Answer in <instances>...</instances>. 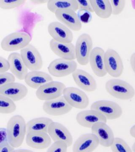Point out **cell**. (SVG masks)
Returning a JSON list of instances; mask_svg holds the SVG:
<instances>
[{"instance_id": "6da1fadb", "label": "cell", "mask_w": 135, "mask_h": 152, "mask_svg": "<svg viewBox=\"0 0 135 152\" xmlns=\"http://www.w3.org/2000/svg\"><path fill=\"white\" fill-rule=\"evenodd\" d=\"M6 129L9 144L14 148L21 146L27 134L26 123L24 118L20 115L13 116L8 121Z\"/></svg>"}, {"instance_id": "7a4b0ae2", "label": "cell", "mask_w": 135, "mask_h": 152, "mask_svg": "<svg viewBox=\"0 0 135 152\" xmlns=\"http://www.w3.org/2000/svg\"><path fill=\"white\" fill-rule=\"evenodd\" d=\"M107 92L116 99L122 100H128L134 97L135 90L128 82L119 79L109 80L105 84Z\"/></svg>"}, {"instance_id": "3957f363", "label": "cell", "mask_w": 135, "mask_h": 152, "mask_svg": "<svg viewBox=\"0 0 135 152\" xmlns=\"http://www.w3.org/2000/svg\"><path fill=\"white\" fill-rule=\"evenodd\" d=\"M31 36L24 32L11 33L5 37L1 42V47L6 52H15L21 50L29 45Z\"/></svg>"}, {"instance_id": "277c9868", "label": "cell", "mask_w": 135, "mask_h": 152, "mask_svg": "<svg viewBox=\"0 0 135 152\" xmlns=\"http://www.w3.org/2000/svg\"><path fill=\"white\" fill-rule=\"evenodd\" d=\"M93 48V39L90 34L84 33L79 36L75 46V59L79 64L84 66L89 64Z\"/></svg>"}, {"instance_id": "5b68a950", "label": "cell", "mask_w": 135, "mask_h": 152, "mask_svg": "<svg viewBox=\"0 0 135 152\" xmlns=\"http://www.w3.org/2000/svg\"><path fill=\"white\" fill-rule=\"evenodd\" d=\"M75 60L56 59L50 63L47 68L49 73L56 77L61 78L72 75L77 69Z\"/></svg>"}, {"instance_id": "8992f818", "label": "cell", "mask_w": 135, "mask_h": 152, "mask_svg": "<svg viewBox=\"0 0 135 152\" xmlns=\"http://www.w3.org/2000/svg\"><path fill=\"white\" fill-rule=\"evenodd\" d=\"M105 66L107 73L114 78H118L124 69L123 63L118 53L112 49H108L105 53Z\"/></svg>"}, {"instance_id": "52a82bcc", "label": "cell", "mask_w": 135, "mask_h": 152, "mask_svg": "<svg viewBox=\"0 0 135 152\" xmlns=\"http://www.w3.org/2000/svg\"><path fill=\"white\" fill-rule=\"evenodd\" d=\"M20 54L29 70L39 71L43 67V61L40 53L31 44H30L21 50Z\"/></svg>"}, {"instance_id": "ba28073f", "label": "cell", "mask_w": 135, "mask_h": 152, "mask_svg": "<svg viewBox=\"0 0 135 152\" xmlns=\"http://www.w3.org/2000/svg\"><path fill=\"white\" fill-rule=\"evenodd\" d=\"M90 109L99 112L107 120L117 119L123 114V110L120 105L112 101L99 100L92 104Z\"/></svg>"}, {"instance_id": "9c48e42d", "label": "cell", "mask_w": 135, "mask_h": 152, "mask_svg": "<svg viewBox=\"0 0 135 152\" xmlns=\"http://www.w3.org/2000/svg\"><path fill=\"white\" fill-rule=\"evenodd\" d=\"M63 96L72 108L82 110L86 108L89 105L88 95L83 91L75 87H66Z\"/></svg>"}, {"instance_id": "30bf717a", "label": "cell", "mask_w": 135, "mask_h": 152, "mask_svg": "<svg viewBox=\"0 0 135 152\" xmlns=\"http://www.w3.org/2000/svg\"><path fill=\"white\" fill-rule=\"evenodd\" d=\"M66 86L61 82H49L36 90V96L41 101L52 100L63 96Z\"/></svg>"}, {"instance_id": "8fae6325", "label": "cell", "mask_w": 135, "mask_h": 152, "mask_svg": "<svg viewBox=\"0 0 135 152\" xmlns=\"http://www.w3.org/2000/svg\"><path fill=\"white\" fill-rule=\"evenodd\" d=\"M45 113L53 116H60L70 112L73 108L63 96L52 100L45 101L43 105Z\"/></svg>"}, {"instance_id": "7c38bea8", "label": "cell", "mask_w": 135, "mask_h": 152, "mask_svg": "<svg viewBox=\"0 0 135 152\" xmlns=\"http://www.w3.org/2000/svg\"><path fill=\"white\" fill-rule=\"evenodd\" d=\"M47 31L52 39L63 43H72L74 39L72 31L59 21L52 22L47 27Z\"/></svg>"}, {"instance_id": "4fadbf2b", "label": "cell", "mask_w": 135, "mask_h": 152, "mask_svg": "<svg viewBox=\"0 0 135 152\" xmlns=\"http://www.w3.org/2000/svg\"><path fill=\"white\" fill-rule=\"evenodd\" d=\"M105 52L101 47H96L93 48L90 55V66L93 73L99 77H103L107 74L104 63Z\"/></svg>"}, {"instance_id": "5bb4252c", "label": "cell", "mask_w": 135, "mask_h": 152, "mask_svg": "<svg viewBox=\"0 0 135 152\" xmlns=\"http://www.w3.org/2000/svg\"><path fill=\"white\" fill-rule=\"evenodd\" d=\"M48 134L54 142H63L66 144L68 147L72 145V134L67 128L61 123L53 122L49 127Z\"/></svg>"}, {"instance_id": "9a60e30c", "label": "cell", "mask_w": 135, "mask_h": 152, "mask_svg": "<svg viewBox=\"0 0 135 152\" xmlns=\"http://www.w3.org/2000/svg\"><path fill=\"white\" fill-rule=\"evenodd\" d=\"M76 84L87 92H93L97 88V83L94 78L86 71L77 69L72 74Z\"/></svg>"}, {"instance_id": "2e32d148", "label": "cell", "mask_w": 135, "mask_h": 152, "mask_svg": "<svg viewBox=\"0 0 135 152\" xmlns=\"http://www.w3.org/2000/svg\"><path fill=\"white\" fill-rule=\"evenodd\" d=\"M54 14L59 22L71 31H79L82 29V23L75 11L72 10H60Z\"/></svg>"}, {"instance_id": "e0dca14e", "label": "cell", "mask_w": 135, "mask_h": 152, "mask_svg": "<svg viewBox=\"0 0 135 152\" xmlns=\"http://www.w3.org/2000/svg\"><path fill=\"white\" fill-rule=\"evenodd\" d=\"M91 129L92 133L96 136L99 140L100 145L106 148L111 147L115 137L113 131L107 123H98Z\"/></svg>"}, {"instance_id": "ac0fdd59", "label": "cell", "mask_w": 135, "mask_h": 152, "mask_svg": "<svg viewBox=\"0 0 135 152\" xmlns=\"http://www.w3.org/2000/svg\"><path fill=\"white\" fill-rule=\"evenodd\" d=\"M77 123L81 126L91 129L98 123L107 122V119L101 114L95 110L82 111L77 114L76 117Z\"/></svg>"}, {"instance_id": "d6986e66", "label": "cell", "mask_w": 135, "mask_h": 152, "mask_svg": "<svg viewBox=\"0 0 135 152\" xmlns=\"http://www.w3.org/2000/svg\"><path fill=\"white\" fill-rule=\"evenodd\" d=\"M28 90L26 86L20 83H9L0 88V94L6 96L14 101L21 100L28 95Z\"/></svg>"}, {"instance_id": "ffe728a7", "label": "cell", "mask_w": 135, "mask_h": 152, "mask_svg": "<svg viewBox=\"0 0 135 152\" xmlns=\"http://www.w3.org/2000/svg\"><path fill=\"white\" fill-rule=\"evenodd\" d=\"M99 145L96 136L93 133L84 134L76 140L73 152H93Z\"/></svg>"}, {"instance_id": "44dd1931", "label": "cell", "mask_w": 135, "mask_h": 152, "mask_svg": "<svg viewBox=\"0 0 135 152\" xmlns=\"http://www.w3.org/2000/svg\"><path fill=\"white\" fill-rule=\"evenodd\" d=\"M9 64V70L15 77L20 80H24L28 70L22 60L20 54L14 52L9 55L7 59Z\"/></svg>"}, {"instance_id": "7402d4cb", "label": "cell", "mask_w": 135, "mask_h": 152, "mask_svg": "<svg viewBox=\"0 0 135 152\" xmlns=\"http://www.w3.org/2000/svg\"><path fill=\"white\" fill-rule=\"evenodd\" d=\"M26 141L28 146L37 150L47 148L52 143L51 139L47 133H27Z\"/></svg>"}, {"instance_id": "603a6c76", "label": "cell", "mask_w": 135, "mask_h": 152, "mask_svg": "<svg viewBox=\"0 0 135 152\" xmlns=\"http://www.w3.org/2000/svg\"><path fill=\"white\" fill-rule=\"evenodd\" d=\"M50 48L52 52L61 58L75 60V46L72 43H63L52 39L50 42Z\"/></svg>"}, {"instance_id": "cb8c5ba5", "label": "cell", "mask_w": 135, "mask_h": 152, "mask_svg": "<svg viewBox=\"0 0 135 152\" xmlns=\"http://www.w3.org/2000/svg\"><path fill=\"white\" fill-rule=\"evenodd\" d=\"M26 84L34 89H38L40 87L53 81L51 76L40 71H30L25 78Z\"/></svg>"}, {"instance_id": "d4e9b609", "label": "cell", "mask_w": 135, "mask_h": 152, "mask_svg": "<svg viewBox=\"0 0 135 152\" xmlns=\"http://www.w3.org/2000/svg\"><path fill=\"white\" fill-rule=\"evenodd\" d=\"M50 118L46 117L35 118L26 124L27 133H47L49 127L53 122Z\"/></svg>"}, {"instance_id": "484cf974", "label": "cell", "mask_w": 135, "mask_h": 152, "mask_svg": "<svg viewBox=\"0 0 135 152\" xmlns=\"http://www.w3.org/2000/svg\"><path fill=\"white\" fill-rule=\"evenodd\" d=\"M94 12L102 19H107L112 15L109 0H90Z\"/></svg>"}, {"instance_id": "4316f807", "label": "cell", "mask_w": 135, "mask_h": 152, "mask_svg": "<svg viewBox=\"0 0 135 152\" xmlns=\"http://www.w3.org/2000/svg\"><path fill=\"white\" fill-rule=\"evenodd\" d=\"M47 4L48 10L53 14L60 10H78L77 0H49Z\"/></svg>"}, {"instance_id": "83f0119b", "label": "cell", "mask_w": 135, "mask_h": 152, "mask_svg": "<svg viewBox=\"0 0 135 152\" xmlns=\"http://www.w3.org/2000/svg\"><path fill=\"white\" fill-rule=\"evenodd\" d=\"M17 106L15 102L9 98L0 94V113L9 114L16 110Z\"/></svg>"}, {"instance_id": "f1b7e54d", "label": "cell", "mask_w": 135, "mask_h": 152, "mask_svg": "<svg viewBox=\"0 0 135 152\" xmlns=\"http://www.w3.org/2000/svg\"><path fill=\"white\" fill-rule=\"evenodd\" d=\"M110 148L112 152H133L126 142L121 138L115 137Z\"/></svg>"}, {"instance_id": "f546056e", "label": "cell", "mask_w": 135, "mask_h": 152, "mask_svg": "<svg viewBox=\"0 0 135 152\" xmlns=\"http://www.w3.org/2000/svg\"><path fill=\"white\" fill-rule=\"evenodd\" d=\"M25 0H0V8L12 10L20 7L26 3Z\"/></svg>"}, {"instance_id": "4dcf8cb0", "label": "cell", "mask_w": 135, "mask_h": 152, "mask_svg": "<svg viewBox=\"0 0 135 152\" xmlns=\"http://www.w3.org/2000/svg\"><path fill=\"white\" fill-rule=\"evenodd\" d=\"M112 9V15H118L124 10L126 5V0H110Z\"/></svg>"}, {"instance_id": "1f68e13d", "label": "cell", "mask_w": 135, "mask_h": 152, "mask_svg": "<svg viewBox=\"0 0 135 152\" xmlns=\"http://www.w3.org/2000/svg\"><path fill=\"white\" fill-rule=\"evenodd\" d=\"M68 148L67 145L63 142H54L46 152H67Z\"/></svg>"}, {"instance_id": "d6a6232c", "label": "cell", "mask_w": 135, "mask_h": 152, "mask_svg": "<svg viewBox=\"0 0 135 152\" xmlns=\"http://www.w3.org/2000/svg\"><path fill=\"white\" fill-rule=\"evenodd\" d=\"M16 78L11 73H0V88L9 83L15 82Z\"/></svg>"}, {"instance_id": "836d02e7", "label": "cell", "mask_w": 135, "mask_h": 152, "mask_svg": "<svg viewBox=\"0 0 135 152\" xmlns=\"http://www.w3.org/2000/svg\"><path fill=\"white\" fill-rule=\"evenodd\" d=\"M78 10L86 11L94 13L90 0H77Z\"/></svg>"}, {"instance_id": "e575fe53", "label": "cell", "mask_w": 135, "mask_h": 152, "mask_svg": "<svg viewBox=\"0 0 135 152\" xmlns=\"http://www.w3.org/2000/svg\"><path fill=\"white\" fill-rule=\"evenodd\" d=\"M78 16L81 23H88L92 20L91 13L86 11L78 10Z\"/></svg>"}, {"instance_id": "d590c367", "label": "cell", "mask_w": 135, "mask_h": 152, "mask_svg": "<svg viewBox=\"0 0 135 152\" xmlns=\"http://www.w3.org/2000/svg\"><path fill=\"white\" fill-rule=\"evenodd\" d=\"M9 144L8 137L6 128H0V147Z\"/></svg>"}, {"instance_id": "8d00e7d4", "label": "cell", "mask_w": 135, "mask_h": 152, "mask_svg": "<svg viewBox=\"0 0 135 152\" xmlns=\"http://www.w3.org/2000/svg\"><path fill=\"white\" fill-rule=\"evenodd\" d=\"M9 70V64L7 59L0 56V73L7 72Z\"/></svg>"}, {"instance_id": "74e56055", "label": "cell", "mask_w": 135, "mask_h": 152, "mask_svg": "<svg viewBox=\"0 0 135 152\" xmlns=\"http://www.w3.org/2000/svg\"><path fill=\"white\" fill-rule=\"evenodd\" d=\"M14 150L15 148L9 143L0 147V152H12Z\"/></svg>"}, {"instance_id": "f35d334b", "label": "cell", "mask_w": 135, "mask_h": 152, "mask_svg": "<svg viewBox=\"0 0 135 152\" xmlns=\"http://www.w3.org/2000/svg\"><path fill=\"white\" fill-rule=\"evenodd\" d=\"M130 63L131 67L135 74V52L130 57Z\"/></svg>"}, {"instance_id": "ab89813d", "label": "cell", "mask_w": 135, "mask_h": 152, "mask_svg": "<svg viewBox=\"0 0 135 152\" xmlns=\"http://www.w3.org/2000/svg\"><path fill=\"white\" fill-rule=\"evenodd\" d=\"M31 2L35 5L44 4H47L48 2V0H32Z\"/></svg>"}, {"instance_id": "60d3db41", "label": "cell", "mask_w": 135, "mask_h": 152, "mask_svg": "<svg viewBox=\"0 0 135 152\" xmlns=\"http://www.w3.org/2000/svg\"><path fill=\"white\" fill-rule=\"evenodd\" d=\"M130 134L131 137L135 138V124L130 129Z\"/></svg>"}, {"instance_id": "b9f144b4", "label": "cell", "mask_w": 135, "mask_h": 152, "mask_svg": "<svg viewBox=\"0 0 135 152\" xmlns=\"http://www.w3.org/2000/svg\"><path fill=\"white\" fill-rule=\"evenodd\" d=\"M12 152H34L31 150L20 149L14 150Z\"/></svg>"}, {"instance_id": "7bdbcfd3", "label": "cell", "mask_w": 135, "mask_h": 152, "mask_svg": "<svg viewBox=\"0 0 135 152\" xmlns=\"http://www.w3.org/2000/svg\"><path fill=\"white\" fill-rule=\"evenodd\" d=\"M132 150L133 152H135V142L133 144L132 147Z\"/></svg>"}]
</instances>
